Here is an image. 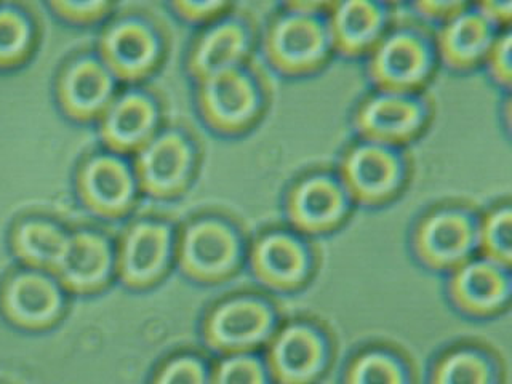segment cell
Listing matches in <instances>:
<instances>
[{
    "instance_id": "21",
    "label": "cell",
    "mask_w": 512,
    "mask_h": 384,
    "mask_svg": "<svg viewBox=\"0 0 512 384\" xmlns=\"http://www.w3.org/2000/svg\"><path fill=\"white\" fill-rule=\"evenodd\" d=\"M250 32L237 20H220L208 26L192 45L188 69L194 79L207 77L242 66L250 52Z\"/></svg>"
},
{
    "instance_id": "30",
    "label": "cell",
    "mask_w": 512,
    "mask_h": 384,
    "mask_svg": "<svg viewBox=\"0 0 512 384\" xmlns=\"http://www.w3.org/2000/svg\"><path fill=\"white\" fill-rule=\"evenodd\" d=\"M511 39V28L500 29L482 63L493 84L506 92H509L512 82Z\"/></svg>"
},
{
    "instance_id": "20",
    "label": "cell",
    "mask_w": 512,
    "mask_h": 384,
    "mask_svg": "<svg viewBox=\"0 0 512 384\" xmlns=\"http://www.w3.org/2000/svg\"><path fill=\"white\" fill-rule=\"evenodd\" d=\"M116 256L106 237L96 232H77L69 237L56 272L74 292L90 293L108 284Z\"/></svg>"
},
{
    "instance_id": "5",
    "label": "cell",
    "mask_w": 512,
    "mask_h": 384,
    "mask_svg": "<svg viewBox=\"0 0 512 384\" xmlns=\"http://www.w3.org/2000/svg\"><path fill=\"white\" fill-rule=\"evenodd\" d=\"M428 120V104L418 93L375 90L360 101L352 117V127L359 140L399 149L415 141Z\"/></svg>"
},
{
    "instance_id": "26",
    "label": "cell",
    "mask_w": 512,
    "mask_h": 384,
    "mask_svg": "<svg viewBox=\"0 0 512 384\" xmlns=\"http://www.w3.org/2000/svg\"><path fill=\"white\" fill-rule=\"evenodd\" d=\"M490 360L472 349H455L440 357L432 368L434 383H492Z\"/></svg>"
},
{
    "instance_id": "2",
    "label": "cell",
    "mask_w": 512,
    "mask_h": 384,
    "mask_svg": "<svg viewBox=\"0 0 512 384\" xmlns=\"http://www.w3.org/2000/svg\"><path fill=\"white\" fill-rule=\"evenodd\" d=\"M264 55L272 68L288 77L316 74L333 53L325 16L285 10L264 34Z\"/></svg>"
},
{
    "instance_id": "34",
    "label": "cell",
    "mask_w": 512,
    "mask_h": 384,
    "mask_svg": "<svg viewBox=\"0 0 512 384\" xmlns=\"http://www.w3.org/2000/svg\"><path fill=\"white\" fill-rule=\"evenodd\" d=\"M63 15L76 21L100 20L108 12L111 0H52Z\"/></svg>"
},
{
    "instance_id": "23",
    "label": "cell",
    "mask_w": 512,
    "mask_h": 384,
    "mask_svg": "<svg viewBox=\"0 0 512 384\" xmlns=\"http://www.w3.org/2000/svg\"><path fill=\"white\" fill-rule=\"evenodd\" d=\"M64 108L77 119L103 116L114 100V76L100 61L85 58L72 64L60 87Z\"/></svg>"
},
{
    "instance_id": "29",
    "label": "cell",
    "mask_w": 512,
    "mask_h": 384,
    "mask_svg": "<svg viewBox=\"0 0 512 384\" xmlns=\"http://www.w3.org/2000/svg\"><path fill=\"white\" fill-rule=\"evenodd\" d=\"M268 380V368L248 352L228 354L213 370L215 383H264Z\"/></svg>"
},
{
    "instance_id": "35",
    "label": "cell",
    "mask_w": 512,
    "mask_h": 384,
    "mask_svg": "<svg viewBox=\"0 0 512 384\" xmlns=\"http://www.w3.org/2000/svg\"><path fill=\"white\" fill-rule=\"evenodd\" d=\"M472 7L498 29L511 28L512 0H474Z\"/></svg>"
},
{
    "instance_id": "31",
    "label": "cell",
    "mask_w": 512,
    "mask_h": 384,
    "mask_svg": "<svg viewBox=\"0 0 512 384\" xmlns=\"http://www.w3.org/2000/svg\"><path fill=\"white\" fill-rule=\"evenodd\" d=\"M207 380V368L194 356H178L167 360L157 370L154 378L157 383H204Z\"/></svg>"
},
{
    "instance_id": "18",
    "label": "cell",
    "mask_w": 512,
    "mask_h": 384,
    "mask_svg": "<svg viewBox=\"0 0 512 384\" xmlns=\"http://www.w3.org/2000/svg\"><path fill=\"white\" fill-rule=\"evenodd\" d=\"M135 170L112 154H98L80 170L79 191L85 204L101 216L124 215L136 196Z\"/></svg>"
},
{
    "instance_id": "36",
    "label": "cell",
    "mask_w": 512,
    "mask_h": 384,
    "mask_svg": "<svg viewBox=\"0 0 512 384\" xmlns=\"http://www.w3.org/2000/svg\"><path fill=\"white\" fill-rule=\"evenodd\" d=\"M335 2L336 0H282L285 10L322 16L333 7Z\"/></svg>"
},
{
    "instance_id": "6",
    "label": "cell",
    "mask_w": 512,
    "mask_h": 384,
    "mask_svg": "<svg viewBox=\"0 0 512 384\" xmlns=\"http://www.w3.org/2000/svg\"><path fill=\"white\" fill-rule=\"evenodd\" d=\"M176 256L186 276L215 284L228 279L239 268L242 244L231 224L216 218H200L181 232Z\"/></svg>"
},
{
    "instance_id": "33",
    "label": "cell",
    "mask_w": 512,
    "mask_h": 384,
    "mask_svg": "<svg viewBox=\"0 0 512 384\" xmlns=\"http://www.w3.org/2000/svg\"><path fill=\"white\" fill-rule=\"evenodd\" d=\"M416 15L423 20L442 23L450 16L472 7L474 0H410Z\"/></svg>"
},
{
    "instance_id": "17",
    "label": "cell",
    "mask_w": 512,
    "mask_h": 384,
    "mask_svg": "<svg viewBox=\"0 0 512 384\" xmlns=\"http://www.w3.org/2000/svg\"><path fill=\"white\" fill-rule=\"evenodd\" d=\"M253 274L266 287L290 292L306 284L311 255L303 242L287 232H268L256 239L250 252Z\"/></svg>"
},
{
    "instance_id": "13",
    "label": "cell",
    "mask_w": 512,
    "mask_h": 384,
    "mask_svg": "<svg viewBox=\"0 0 512 384\" xmlns=\"http://www.w3.org/2000/svg\"><path fill=\"white\" fill-rule=\"evenodd\" d=\"M324 16L333 53L349 60L367 56L389 29L383 0H336Z\"/></svg>"
},
{
    "instance_id": "19",
    "label": "cell",
    "mask_w": 512,
    "mask_h": 384,
    "mask_svg": "<svg viewBox=\"0 0 512 384\" xmlns=\"http://www.w3.org/2000/svg\"><path fill=\"white\" fill-rule=\"evenodd\" d=\"M159 108L151 96L128 92L111 101L101 116V138L117 154L138 152L159 133Z\"/></svg>"
},
{
    "instance_id": "3",
    "label": "cell",
    "mask_w": 512,
    "mask_h": 384,
    "mask_svg": "<svg viewBox=\"0 0 512 384\" xmlns=\"http://www.w3.org/2000/svg\"><path fill=\"white\" fill-rule=\"evenodd\" d=\"M407 176V165L397 148L359 140L340 160L338 178L349 199L356 204L378 207L399 194Z\"/></svg>"
},
{
    "instance_id": "11",
    "label": "cell",
    "mask_w": 512,
    "mask_h": 384,
    "mask_svg": "<svg viewBox=\"0 0 512 384\" xmlns=\"http://www.w3.org/2000/svg\"><path fill=\"white\" fill-rule=\"evenodd\" d=\"M172 253V231L167 224L138 221L120 239L116 269L128 287H151L164 277Z\"/></svg>"
},
{
    "instance_id": "28",
    "label": "cell",
    "mask_w": 512,
    "mask_h": 384,
    "mask_svg": "<svg viewBox=\"0 0 512 384\" xmlns=\"http://www.w3.org/2000/svg\"><path fill=\"white\" fill-rule=\"evenodd\" d=\"M31 29L18 13L0 12V64H12L28 52Z\"/></svg>"
},
{
    "instance_id": "37",
    "label": "cell",
    "mask_w": 512,
    "mask_h": 384,
    "mask_svg": "<svg viewBox=\"0 0 512 384\" xmlns=\"http://www.w3.org/2000/svg\"><path fill=\"white\" fill-rule=\"evenodd\" d=\"M383 2L391 7V5L402 4V2H407V0H383Z\"/></svg>"
},
{
    "instance_id": "15",
    "label": "cell",
    "mask_w": 512,
    "mask_h": 384,
    "mask_svg": "<svg viewBox=\"0 0 512 384\" xmlns=\"http://www.w3.org/2000/svg\"><path fill=\"white\" fill-rule=\"evenodd\" d=\"M101 56L112 76L141 80L156 71L162 44L154 28L140 20L114 24L101 37Z\"/></svg>"
},
{
    "instance_id": "24",
    "label": "cell",
    "mask_w": 512,
    "mask_h": 384,
    "mask_svg": "<svg viewBox=\"0 0 512 384\" xmlns=\"http://www.w3.org/2000/svg\"><path fill=\"white\" fill-rule=\"evenodd\" d=\"M69 237L45 221L21 224L15 234V248L21 260L36 268L55 269L68 245Z\"/></svg>"
},
{
    "instance_id": "7",
    "label": "cell",
    "mask_w": 512,
    "mask_h": 384,
    "mask_svg": "<svg viewBox=\"0 0 512 384\" xmlns=\"http://www.w3.org/2000/svg\"><path fill=\"white\" fill-rule=\"evenodd\" d=\"M413 252L426 268L453 271L477 248V223L460 208H437L413 232Z\"/></svg>"
},
{
    "instance_id": "8",
    "label": "cell",
    "mask_w": 512,
    "mask_h": 384,
    "mask_svg": "<svg viewBox=\"0 0 512 384\" xmlns=\"http://www.w3.org/2000/svg\"><path fill=\"white\" fill-rule=\"evenodd\" d=\"M274 324L276 317L268 303L253 296H237L216 304L208 312L205 341L223 354L250 352L268 343Z\"/></svg>"
},
{
    "instance_id": "9",
    "label": "cell",
    "mask_w": 512,
    "mask_h": 384,
    "mask_svg": "<svg viewBox=\"0 0 512 384\" xmlns=\"http://www.w3.org/2000/svg\"><path fill=\"white\" fill-rule=\"evenodd\" d=\"M196 167L191 140L178 130L157 133L136 152L135 176L149 196L168 199L186 189Z\"/></svg>"
},
{
    "instance_id": "27",
    "label": "cell",
    "mask_w": 512,
    "mask_h": 384,
    "mask_svg": "<svg viewBox=\"0 0 512 384\" xmlns=\"http://www.w3.org/2000/svg\"><path fill=\"white\" fill-rule=\"evenodd\" d=\"M348 383H405L404 365L386 351L360 352L344 370Z\"/></svg>"
},
{
    "instance_id": "4",
    "label": "cell",
    "mask_w": 512,
    "mask_h": 384,
    "mask_svg": "<svg viewBox=\"0 0 512 384\" xmlns=\"http://www.w3.org/2000/svg\"><path fill=\"white\" fill-rule=\"evenodd\" d=\"M197 106L208 127L237 135L255 124L263 111V93L242 66L199 80Z\"/></svg>"
},
{
    "instance_id": "16",
    "label": "cell",
    "mask_w": 512,
    "mask_h": 384,
    "mask_svg": "<svg viewBox=\"0 0 512 384\" xmlns=\"http://www.w3.org/2000/svg\"><path fill=\"white\" fill-rule=\"evenodd\" d=\"M432 42L437 61L455 72H468L484 63L500 29L476 8L469 7L439 23Z\"/></svg>"
},
{
    "instance_id": "32",
    "label": "cell",
    "mask_w": 512,
    "mask_h": 384,
    "mask_svg": "<svg viewBox=\"0 0 512 384\" xmlns=\"http://www.w3.org/2000/svg\"><path fill=\"white\" fill-rule=\"evenodd\" d=\"M176 15L189 23H212L218 20L231 0H168Z\"/></svg>"
},
{
    "instance_id": "10",
    "label": "cell",
    "mask_w": 512,
    "mask_h": 384,
    "mask_svg": "<svg viewBox=\"0 0 512 384\" xmlns=\"http://www.w3.org/2000/svg\"><path fill=\"white\" fill-rule=\"evenodd\" d=\"M349 202L338 176L309 173L288 191L285 212L296 231L319 236L340 228L348 215Z\"/></svg>"
},
{
    "instance_id": "14",
    "label": "cell",
    "mask_w": 512,
    "mask_h": 384,
    "mask_svg": "<svg viewBox=\"0 0 512 384\" xmlns=\"http://www.w3.org/2000/svg\"><path fill=\"white\" fill-rule=\"evenodd\" d=\"M448 280V296L464 314L490 317L503 311L511 300V274L487 258L464 261L453 269Z\"/></svg>"
},
{
    "instance_id": "1",
    "label": "cell",
    "mask_w": 512,
    "mask_h": 384,
    "mask_svg": "<svg viewBox=\"0 0 512 384\" xmlns=\"http://www.w3.org/2000/svg\"><path fill=\"white\" fill-rule=\"evenodd\" d=\"M367 76L375 90L420 93L436 69L434 42L421 29H388L367 55Z\"/></svg>"
},
{
    "instance_id": "25",
    "label": "cell",
    "mask_w": 512,
    "mask_h": 384,
    "mask_svg": "<svg viewBox=\"0 0 512 384\" xmlns=\"http://www.w3.org/2000/svg\"><path fill=\"white\" fill-rule=\"evenodd\" d=\"M477 248L487 260L511 268L512 212L509 204L488 210L477 223Z\"/></svg>"
},
{
    "instance_id": "12",
    "label": "cell",
    "mask_w": 512,
    "mask_h": 384,
    "mask_svg": "<svg viewBox=\"0 0 512 384\" xmlns=\"http://www.w3.org/2000/svg\"><path fill=\"white\" fill-rule=\"evenodd\" d=\"M268 343L266 368L279 383H309L317 380L327 367V340L312 325H287L272 333Z\"/></svg>"
},
{
    "instance_id": "22",
    "label": "cell",
    "mask_w": 512,
    "mask_h": 384,
    "mask_svg": "<svg viewBox=\"0 0 512 384\" xmlns=\"http://www.w3.org/2000/svg\"><path fill=\"white\" fill-rule=\"evenodd\" d=\"M63 298L55 282L26 272L13 277L5 287L4 309L15 324L40 328L53 324L60 316Z\"/></svg>"
}]
</instances>
